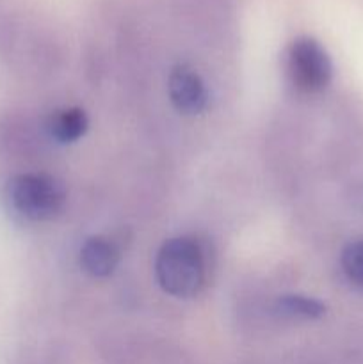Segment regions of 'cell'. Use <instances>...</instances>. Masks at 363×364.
Instances as JSON below:
<instances>
[{"mask_svg":"<svg viewBox=\"0 0 363 364\" xmlns=\"http://www.w3.org/2000/svg\"><path fill=\"white\" fill-rule=\"evenodd\" d=\"M155 276L166 294L178 299L194 297L206 281V252L192 237L167 240L157 252Z\"/></svg>","mask_w":363,"mask_h":364,"instance_id":"6da1fadb","label":"cell"},{"mask_svg":"<svg viewBox=\"0 0 363 364\" xmlns=\"http://www.w3.org/2000/svg\"><path fill=\"white\" fill-rule=\"evenodd\" d=\"M6 201L16 215L34 223L52 220L66 201L64 187L48 174H18L6 185Z\"/></svg>","mask_w":363,"mask_h":364,"instance_id":"7a4b0ae2","label":"cell"},{"mask_svg":"<svg viewBox=\"0 0 363 364\" xmlns=\"http://www.w3.org/2000/svg\"><path fill=\"white\" fill-rule=\"evenodd\" d=\"M287 71L298 91L312 95L327 87L333 77V64L319 41L298 38L288 46Z\"/></svg>","mask_w":363,"mask_h":364,"instance_id":"3957f363","label":"cell"},{"mask_svg":"<svg viewBox=\"0 0 363 364\" xmlns=\"http://www.w3.org/2000/svg\"><path fill=\"white\" fill-rule=\"evenodd\" d=\"M167 92L174 109L185 116H196L205 110L209 102L205 82L189 66H177L167 78Z\"/></svg>","mask_w":363,"mask_h":364,"instance_id":"277c9868","label":"cell"},{"mask_svg":"<svg viewBox=\"0 0 363 364\" xmlns=\"http://www.w3.org/2000/svg\"><path fill=\"white\" fill-rule=\"evenodd\" d=\"M120 263V249L110 238L91 237L80 247V265L89 276L107 277Z\"/></svg>","mask_w":363,"mask_h":364,"instance_id":"5b68a950","label":"cell"},{"mask_svg":"<svg viewBox=\"0 0 363 364\" xmlns=\"http://www.w3.org/2000/svg\"><path fill=\"white\" fill-rule=\"evenodd\" d=\"M89 127L88 116L82 109L66 107V109L53 110L46 119V130L53 141L60 144H70L78 141Z\"/></svg>","mask_w":363,"mask_h":364,"instance_id":"8992f818","label":"cell"},{"mask_svg":"<svg viewBox=\"0 0 363 364\" xmlns=\"http://www.w3.org/2000/svg\"><path fill=\"white\" fill-rule=\"evenodd\" d=\"M276 313L285 320L290 322H310L324 316L326 306L320 301L306 295H281L276 301Z\"/></svg>","mask_w":363,"mask_h":364,"instance_id":"52a82bcc","label":"cell"},{"mask_svg":"<svg viewBox=\"0 0 363 364\" xmlns=\"http://www.w3.org/2000/svg\"><path fill=\"white\" fill-rule=\"evenodd\" d=\"M342 270L356 287L363 288V240L352 242L342 252Z\"/></svg>","mask_w":363,"mask_h":364,"instance_id":"ba28073f","label":"cell"}]
</instances>
